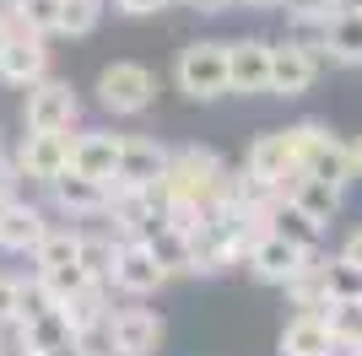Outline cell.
<instances>
[{"label":"cell","mask_w":362,"mask_h":356,"mask_svg":"<svg viewBox=\"0 0 362 356\" xmlns=\"http://www.w3.org/2000/svg\"><path fill=\"white\" fill-rule=\"evenodd\" d=\"M119 162V135L108 130H71V167L87 178H114Z\"/></svg>","instance_id":"obj_20"},{"label":"cell","mask_w":362,"mask_h":356,"mask_svg":"<svg viewBox=\"0 0 362 356\" xmlns=\"http://www.w3.org/2000/svg\"><path fill=\"white\" fill-rule=\"evenodd\" d=\"M108 340H114V356H157L168 340V324L151 308H108Z\"/></svg>","instance_id":"obj_8"},{"label":"cell","mask_w":362,"mask_h":356,"mask_svg":"<svg viewBox=\"0 0 362 356\" xmlns=\"http://www.w3.org/2000/svg\"><path fill=\"white\" fill-rule=\"evenodd\" d=\"M49 216L38 206H28V200H16L11 194V206L0 210V254H33L38 243H44V232H49Z\"/></svg>","instance_id":"obj_16"},{"label":"cell","mask_w":362,"mask_h":356,"mask_svg":"<svg viewBox=\"0 0 362 356\" xmlns=\"http://www.w3.org/2000/svg\"><path fill=\"white\" fill-rule=\"evenodd\" d=\"M357 6H362V0H357Z\"/></svg>","instance_id":"obj_48"},{"label":"cell","mask_w":362,"mask_h":356,"mask_svg":"<svg viewBox=\"0 0 362 356\" xmlns=\"http://www.w3.org/2000/svg\"><path fill=\"white\" fill-rule=\"evenodd\" d=\"M38 356H87V351H81V345L71 340V345H54V351H38Z\"/></svg>","instance_id":"obj_41"},{"label":"cell","mask_w":362,"mask_h":356,"mask_svg":"<svg viewBox=\"0 0 362 356\" xmlns=\"http://www.w3.org/2000/svg\"><path fill=\"white\" fill-rule=\"evenodd\" d=\"M49 200H54V210L60 216H71V222H92V216H103L108 210V194H114V184L108 178H87L76 173V167H65L54 184H44Z\"/></svg>","instance_id":"obj_9"},{"label":"cell","mask_w":362,"mask_h":356,"mask_svg":"<svg viewBox=\"0 0 362 356\" xmlns=\"http://www.w3.org/2000/svg\"><path fill=\"white\" fill-rule=\"evenodd\" d=\"M330 65H362V6H341L325 28V49Z\"/></svg>","instance_id":"obj_21"},{"label":"cell","mask_w":362,"mask_h":356,"mask_svg":"<svg viewBox=\"0 0 362 356\" xmlns=\"http://www.w3.org/2000/svg\"><path fill=\"white\" fill-rule=\"evenodd\" d=\"M157 194H163V222L195 232L206 206L233 194V167L211 146H179V151H168V173L157 184Z\"/></svg>","instance_id":"obj_1"},{"label":"cell","mask_w":362,"mask_h":356,"mask_svg":"<svg viewBox=\"0 0 362 356\" xmlns=\"http://www.w3.org/2000/svg\"><path fill=\"white\" fill-rule=\"evenodd\" d=\"M28 356H38V351H28Z\"/></svg>","instance_id":"obj_46"},{"label":"cell","mask_w":362,"mask_h":356,"mask_svg":"<svg viewBox=\"0 0 362 356\" xmlns=\"http://www.w3.org/2000/svg\"><path fill=\"white\" fill-rule=\"evenodd\" d=\"M271 232L276 237H287V243H298V249H314L319 254V237H325V227L319 222H308L292 200H276L271 206Z\"/></svg>","instance_id":"obj_25"},{"label":"cell","mask_w":362,"mask_h":356,"mask_svg":"<svg viewBox=\"0 0 362 356\" xmlns=\"http://www.w3.org/2000/svg\"><path fill=\"white\" fill-rule=\"evenodd\" d=\"M346 146H351V173L362 178V135H357V141H346Z\"/></svg>","instance_id":"obj_40"},{"label":"cell","mask_w":362,"mask_h":356,"mask_svg":"<svg viewBox=\"0 0 362 356\" xmlns=\"http://www.w3.org/2000/svg\"><path fill=\"white\" fill-rule=\"evenodd\" d=\"M281 200H292V206L308 216V222L330 227L335 216H341V200H346V189H335V184H325V178L303 173V167H292L287 178H281Z\"/></svg>","instance_id":"obj_14"},{"label":"cell","mask_w":362,"mask_h":356,"mask_svg":"<svg viewBox=\"0 0 362 356\" xmlns=\"http://www.w3.org/2000/svg\"><path fill=\"white\" fill-rule=\"evenodd\" d=\"M16 28L54 38L60 32V0H16Z\"/></svg>","instance_id":"obj_32"},{"label":"cell","mask_w":362,"mask_h":356,"mask_svg":"<svg viewBox=\"0 0 362 356\" xmlns=\"http://www.w3.org/2000/svg\"><path fill=\"white\" fill-rule=\"evenodd\" d=\"M227 92H243V97L271 92V44L265 38L227 44Z\"/></svg>","instance_id":"obj_13"},{"label":"cell","mask_w":362,"mask_h":356,"mask_svg":"<svg viewBox=\"0 0 362 356\" xmlns=\"http://www.w3.org/2000/svg\"><path fill=\"white\" fill-rule=\"evenodd\" d=\"M71 167V130H28L16 146V173L33 184H54Z\"/></svg>","instance_id":"obj_6"},{"label":"cell","mask_w":362,"mask_h":356,"mask_svg":"<svg viewBox=\"0 0 362 356\" xmlns=\"http://www.w3.org/2000/svg\"><path fill=\"white\" fill-rule=\"evenodd\" d=\"M6 206H11V189H0V210H6Z\"/></svg>","instance_id":"obj_44"},{"label":"cell","mask_w":362,"mask_h":356,"mask_svg":"<svg viewBox=\"0 0 362 356\" xmlns=\"http://www.w3.org/2000/svg\"><path fill=\"white\" fill-rule=\"evenodd\" d=\"M108 286L124 297H151L168 286V270L151 259V249L141 237H119L114 243V270H108Z\"/></svg>","instance_id":"obj_5"},{"label":"cell","mask_w":362,"mask_h":356,"mask_svg":"<svg viewBox=\"0 0 362 356\" xmlns=\"http://www.w3.org/2000/svg\"><path fill=\"white\" fill-rule=\"evenodd\" d=\"M173 6H195V11H227V6H238V0H173Z\"/></svg>","instance_id":"obj_39"},{"label":"cell","mask_w":362,"mask_h":356,"mask_svg":"<svg viewBox=\"0 0 362 356\" xmlns=\"http://www.w3.org/2000/svg\"><path fill=\"white\" fill-rule=\"evenodd\" d=\"M81 103H76V87L60 76H38L22 97V124L28 130H76Z\"/></svg>","instance_id":"obj_4"},{"label":"cell","mask_w":362,"mask_h":356,"mask_svg":"<svg viewBox=\"0 0 362 356\" xmlns=\"http://www.w3.org/2000/svg\"><path fill=\"white\" fill-rule=\"evenodd\" d=\"M233 200H238L243 210H271L276 200H281V184L276 178H259V173H233Z\"/></svg>","instance_id":"obj_28"},{"label":"cell","mask_w":362,"mask_h":356,"mask_svg":"<svg viewBox=\"0 0 362 356\" xmlns=\"http://www.w3.org/2000/svg\"><path fill=\"white\" fill-rule=\"evenodd\" d=\"M357 356H362V351H357Z\"/></svg>","instance_id":"obj_49"},{"label":"cell","mask_w":362,"mask_h":356,"mask_svg":"<svg viewBox=\"0 0 362 356\" xmlns=\"http://www.w3.org/2000/svg\"><path fill=\"white\" fill-rule=\"evenodd\" d=\"M243 167H249V173H259V178H276V184H281V178L292 173V146H287V130H265V135H255V141H249V157H243Z\"/></svg>","instance_id":"obj_22"},{"label":"cell","mask_w":362,"mask_h":356,"mask_svg":"<svg viewBox=\"0 0 362 356\" xmlns=\"http://www.w3.org/2000/svg\"><path fill=\"white\" fill-rule=\"evenodd\" d=\"M98 103L114 119H136L157 103V81H151L146 65H130V59H114L103 76H98Z\"/></svg>","instance_id":"obj_3"},{"label":"cell","mask_w":362,"mask_h":356,"mask_svg":"<svg viewBox=\"0 0 362 356\" xmlns=\"http://www.w3.org/2000/svg\"><path fill=\"white\" fill-rule=\"evenodd\" d=\"M319 59H325V54L292 44V38L271 44V97H303V92H314Z\"/></svg>","instance_id":"obj_12"},{"label":"cell","mask_w":362,"mask_h":356,"mask_svg":"<svg viewBox=\"0 0 362 356\" xmlns=\"http://www.w3.org/2000/svg\"><path fill=\"white\" fill-rule=\"evenodd\" d=\"M65 308V319H71V329L76 335H87V329H98L108 319V281H87L81 292L71 297V302H60Z\"/></svg>","instance_id":"obj_24"},{"label":"cell","mask_w":362,"mask_h":356,"mask_svg":"<svg viewBox=\"0 0 362 356\" xmlns=\"http://www.w3.org/2000/svg\"><path fill=\"white\" fill-rule=\"evenodd\" d=\"M357 351H362V340H357Z\"/></svg>","instance_id":"obj_47"},{"label":"cell","mask_w":362,"mask_h":356,"mask_svg":"<svg viewBox=\"0 0 362 356\" xmlns=\"http://www.w3.org/2000/svg\"><path fill=\"white\" fill-rule=\"evenodd\" d=\"M341 259H351V265L362 270V227H357V232L346 237V243H341Z\"/></svg>","instance_id":"obj_38"},{"label":"cell","mask_w":362,"mask_h":356,"mask_svg":"<svg viewBox=\"0 0 362 356\" xmlns=\"http://www.w3.org/2000/svg\"><path fill=\"white\" fill-rule=\"evenodd\" d=\"M319 275H325V286H330V302L335 297H362V270L351 265V259H319Z\"/></svg>","instance_id":"obj_33"},{"label":"cell","mask_w":362,"mask_h":356,"mask_svg":"<svg viewBox=\"0 0 362 356\" xmlns=\"http://www.w3.org/2000/svg\"><path fill=\"white\" fill-rule=\"evenodd\" d=\"M298 167H303V173H314V178H325V184H335V189H351V184H357V173H351V146H346V141H335L330 130L303 151Z\"/></svg>","instance_id":"obj_19"},{"label":"cell","mask_w":362,"mask_h":356,"mask_svg":"<svg viewBox=\"0 0 362 356\" xmlns=\"http://www.w3.org/2000/svg\"><path fill=\"white\" fill-rule=\"evenodd\" d=\"M141 243H146L151 259L168 270V281H173V275H195V249H189V232H184V227H173V222L157 216V222L141 232Z\"/></svg>","instance_id":"obj_17"},{"label":"cell","mask_w":362,"mask_h":356,"mask_svg":"<svg viewBox=\"0 0 362 356\" xmlns=\"http://www.w3.org/2000/svg\"><path fill=\"white\" fill-rule=\"evenodd\" d=\"M33 281H38V292L49 297V302H71L81 286L92 281L81 265H54V270H33Z\"/></svg>","instance_id":"obj_29"},{"label":"cell","mask_w":362,"mask_h":356,"mask_svg":"<svg viewBox=\"0 0 362 356\" xmlns=\"http://www.w3.org/2000/svg\"><path fill=\"white\" fill-rule=\"evenodd\" d=\"M22 324H28V345H33V351H54V345H71L76 340V329H71V319H65L60 302H44V308L28 313Z\"/></svg>","instance_id":"obj_23"},{"label":"cell","mask_w":362,"mask_h":356,"mask_svg":"<svg viewBox=\"0 0 362 356\" xmlns=\"http://www.w3.org/2000/svg\"><path fill=\"white\" fill-rule=\"evenodd\" d=\"M325 319H330L335 345H357L362 340V297H335L330 308H325Z\"/></svg>","instance_id":"obj_30"},{"label":"cell","mask_w":362,"mask_h":356,"mask_svg":"<svg viewBox=\"0 0 362 356\" xmlns=\"http://www.w3.org/2000/svg\"><path fill=\"white\" fill-rule=\"evenodd\" d=\"M22 275H11V270H0V324L6 319H22Z\"/></svg>","instance_id":"obj_35"},{"label":"cell","mask_w":362,"mask_h":356,"mask_svg":"<svg viewBox=\"0 0 362 356\" xmlns=\"http://www.w3.org/2000/svg\"><path fill=\"white\" fill-rule=\"evenodd\" d=\"M6 157H11V151H6V135H0V162H6Z\"/></svg>","instance_id":"obj_45"},{"label":"cell","mask_w":362,"mask_h":356,"mask_svg":"<svg viewBox=\"0 0 362 356\" xmlns=\"http://www.w3.org/2000/svg\"><path fill=\"white\" fill-rule=\"evenodd\" d=\"M16 32V22H6V16H0V49H6V38H11Z\"/></svg>","instance_id":"obj_42"},{"label":"cell","mask_w":362,"mask_h":356,"mask_svg":"<svg viewBox=\"0 0 362 356\" xmlns=\"http://www.w3.org/2000/svg\"><path fill=\"white\" fill-rule=\"evenodd\" d=\"M114 243H119L114 232H103V237L81 232V249H76V265L87 270L92 281H108V270H114Z\"/></svg>","instance_id":"obj_31"},{"label":"cell","mask_w":362,"mask_h":356,"mask_svg":"<svg viewBox=\"0 0 362 356\" xmlns=\"http://www.w3.org/2000/svg\"><path fill=\"white\" fill-rule=\"evenodd\" d=\"M163 6H173V0H114V11H124V16H151Z\"/></svg>","instance_id":"obj_37"},{"label":"cell","mask_w":362,"mask_h":356,"mask_svg":"<svg viewBox=\"0 0 362 356\" xmlns=\"http://www.w3.org/2000/svg\"><path fill=\"white\" fill-rule=\"evenodd\" d=\"M335 335H330V319L325 313H308L298 308L287 319V329H281V340H276V351L281 356H330Z\"/></svg>","instance_id":"obj_18"},{"label":"cell","mask_w":362,"mask_h":356,"mask_svg":"<svg viewBox=\"0 0 362 356\" xmlns=\"http://www.w3.org/2000/svg\"><path fill=\"white\" fill-rule=\"evenodd\" d=\"M103 216L114 222V237H141L157 216H163V194H157V189H124V184H114Z\"/></svg>","instance_id":"obj_15"},{"label":"cell","mask_w":362,"mask_h":356,"mask_svg":"<svg viewBox=\"0 0 362 356\" xmlns=\"http://www.w3.org/2000/svg\"><path fill=\"white\" fill-rule=\"evenodd\" d=\"M103 16V0H60V32L65 38H87Z\"/></svg>","instance_id":"obj_34"},{"label":"cell","mask_w":362,"mask_h":356,"mask_svg":"<svg viewBox=\"0 0 362 356\" xmlns=\"http://www.w3.org/2000/svg\"><path fill=\"white\" fill-rule=\"evenodd\" d=\"M173 81H179V92H184V97H195V103H216V97H227V44H216V38L184 44L179 65H173Z\"/></svg>","instance_id":"obj_2"},{"label":"cell","mask_w":362,"mask_h":356,"mask_svg":"<svg viewBox=\"0 0 362 356\" xmlns=\"http://www.w3.org/2000/svg\"><path fill=\"white\" fill-rule=\"evenodd\" d=\"M33 345H28V324L22 319H6L0 324V356H28Z\"/></svg>","instance_id":"obj_36"},{"label":"cell","mask_w":362,"mask_h":356,"mask_svg":"<svg viewBox=\"0 0 362 356\" xmlns=\"http://www.w3.org/2000/svg\"><path fill=\"white\" fill-rule=\"evenodd\" d=\"M168 173V146L151 141V135H119V162L108 184H124V189H157Z\"/></svg>","instance_id":"obj_7"},{"label":"cell","mask_w":362,"mask_h":356,"mask_svg":"<svg viewBox=\"0 0 362 356\" xmlns=\"http://www.w3.org/2000/svg\"><path fill=\"white\" fill-rule=\"evenodd\" d=\"M243 265H249V275H255L259 286H287L303 265H314V249H298V243H287V237L265 232L255 249H249Z\"/></svg>","instance_id":"obj_10"},{"label":"cell","mask_w":362,"mask_h":356,"mask_svg":"<svg viewBox=\"0 0 362 356\" xmlns=\"http://www.w3.org/2000/svg\"><path fill=\"white\" fill-rule=\"evenodd\" d=\"M238 6H281V0H238Z\"/></svg>","instance_id":"obj_43"},{"label":"cell","mask_w":362,"mask_h":356,"mask_svg":"<svg viewBox=\"0 0 362 356\" xmlns=\"http://www.w3.org/2000/svg\"><path fill=\"white\" fill-rule=\"evenodd\" d=\"M281 292L292 297V308H308V313H325V308H330V286H325V275H319V254H314V265H303Z\"/></svg>","instance_id":"obj_26"},{"label":"cell","mask_w":362,"mask_h":356,"mask_svg":"<svg viewBox=\"0 0 362 356\" xmlns=\"http://www.w3.org/2000/svg\"><path fill=\"white\" fill-rule=\"evenodd\" d=\"M76 249H81V232H76V227H49V232H44V243L33 249V265H38V270L76 265Z\"/></svg>","instance_id":"obj_27"},{"label":"cell","mask_w":362,"mask_h":356,"mask_svg":"<svg viewBox=\"0 0 362 356\" xmlns=\"http://www.w3.org/2000/svg\"><path fill=\"white\" fill-rule=\"evenodd\" d=\"M38 76H49V38L16 28L11 38H6V49H0V81L16 87V92H28Z\"/></svg>","instance_id":"obj_11"}]
</instances>
